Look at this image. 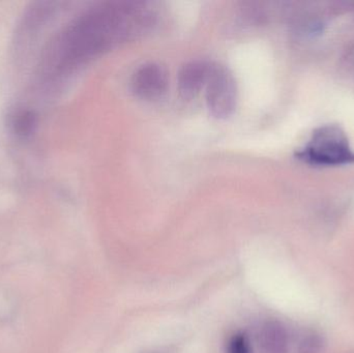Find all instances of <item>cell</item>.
<instances>
[{
	"label": "cell",
	"instance_id": "1",
	"mask_svg": "<svg viewBox=\"0 0 354 353\" xmlns=\"http://www.w3.org/2000/svg\"><path fill=\"white\" fill-rule=\"evenodd\" d=\"M297 159L314 166L335 167L354 164V151L345 131L338 124H324L314 131Z\"/></svg>",
	"mask_w": 354,
	"mask_h": 353
},
{
	"label": "cell",
	"instance_id": "2",
	"mask_svg": "<svg viewBox=\"0 0 354 353\" xmlns=\"http://www.w3.org/2000/svg\"><path fill=\"white\" fill-rule=\"evenodd\" d=\"M206 105L216 118H227L234 112L237 102L236 83L232 74L223 66H212L205 86Z\"/></svg>",
	"mask_w": 354,
	"mask_h": 353
},
{
	"label": "cell",
	"instance_id": "3",
	"mask_svg": "<svg viewBox=\"0 0 354 353\" xmlns=\"http://www.w3.org/2000/svg\"><path fill=\"white\" fill-rule=\"evenodd\" d=\"M168 74L157 64L141 66L133 75V93L142 99H157L167 90Z\"/></svg>",
	"mask_w": 354,
	"mask_h": 353
},
{
	"label": "cell",
	"instance_id": "4",
	"mask_svg": "<svg viewBox=\"0 0 354 353\" xmlns=\"http://www.w3.org/2000/svg\"><path fill=\"white\" fill-rule=\"evenodd\" d=\"M212 64L202 60L189 62L181 68L178 76L179 93L185 99L195 97L205 88L212 72Z\"/></svg>",
	"mask_w": 354,
	"mask_h": 353
},
{
	"label": "cell",
	"instance_id": "5",
	"mask_svg": "<svg viewBox=\"0 0 354 353\" xmlns=\"http://www.w3.org/2000/svg\"><path fill=\"white\" fill-rule=\"evenodd\" d=\"M259 345L262 353H286L287 335L282 325L276 321L264 323L260 330Z\"/></svg>",
	"mask_w": 354,
	"mask_h": 353
},
{
	"label": "cell",
	"instance_id": "6",
	"mask_svg": "<svg viewBox=\"0 0 354 353\" xmlns=\"http://www.w3.org/2000/svg\"><path fill=\"white\" fill-rule=\"evenodd\" d=\"M227 353H252L251 344L245 334H236L229 340Z\"/></svg>",
	"mask_w": 354,
	"mask_h": 353
}]
</instances>
